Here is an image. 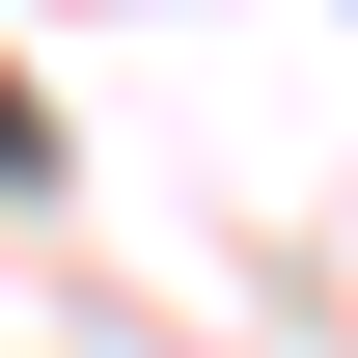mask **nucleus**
<instances>
[{"label": "nucleus", "mask_w": 358, "mask_h": 358, "mask_svg": "<svg viewBox=\"0 0 358 358\" xmlns=\"http://www.w3.org/2000/svg\"><path fill=\"white\" fill-rule=\"evenodd\" d=\"M0 166H55V138H28V83H0Z\"/></svg>", "instance_id": "f257e3e1"}]
</instances>
